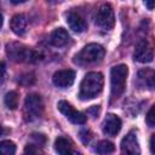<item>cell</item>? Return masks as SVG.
I'll return each instance as SVG.
<instances>
[{
	"mask_svg": "<svg viewBox=\"0 0 155 155\" xmlns=\"http://www.w3.org/2000/svg\"><path fill=\"white\" fill-rule=\"evenodd\" d=\"M103 84H104V79L101 73L98 71L87 73L80 84V91H79L80 99L86 101L94 98L97 94L102 92Z\"/></svg>",
	"mask_w": 155,
	"mask_h": 155,
	"instance_id": "obj_1",
	"label": "cell"
},
{
	"mask_svg": "<svg viewBox=\"0 0 155 155\" xmlns=\"http://www.w3.org/2000/svg\"><path fill=\"white\" fill-rule=\"evenodd\" d=\"M6 53L12 61L21 62V63H35L41 58V54L39 52L19 42L7 44Z\"/></svg>",
	"mask_w": 155,
	"mask_h": 155,
	"instance_id": "obj_2",
	"label": "cell"
},
{
	"mask_svg": "<svg viewBox=\"0 0 155 155\" xmlns=\"http://www.w3.org/2000/svg\"><path fill=\"white\" fill-rule=\"evenodd\" d=\"M128 68L126 64H119L110 70V94L111 98H119L126 87Z\"/></svg>",
	"mask_w": 155,
	"mask_h": 155,
	"instance_id": "obj_3",
	"label": "cell"
},
{
	"mask_svg": "<svg viewBox=\"0 0 155 155\" xmlns=\"http://www.w3.org/2000/svg\"><path fill=\"white\" fill-rule=\"evenodd\" d=\"M104 54L105 50L103 48V46L98 44H88L75 56V62L79 64H90L99 62L104 57Z\"/></svg>",
	"mask_w": 155,
	"mask_h": 155,
	"instance_id": "obj_4",
	"label": "cell"
},
{
	"mask_svg": "<svg viewBox=\"0 0 155 155\" xmlns=\"http://www.w3.org/2000/svg\"><path fill=\"white\" fill-rule=\"evenodd\" d=\"M42 111H44V103L41 97L36 93L28 94L24 101V109H23L24 119L27 121H34L42 115Z\"/></svg>",
	"mask_w": 155,
	"mask_h": 155,
	"instance_id": "obj_5",
	"label": "cell"
},
{
	"mask_svg": "<svg viewBox=\"0 0 155 155\" xmlns=\"http://www.w3.org/2000/svg\"><path fill=\"white\" fill-rule=\"evenodd\" d=\"M94 21L99 28L104 30H110L115 24V16H114V11L111 6L109 4L101 5L97 10Z\"/></svg>",
	"mask_w": 155,
	"mask_h": 155,
	"instance_id": "obj_6",
	"label": "cell"
},
{
	"mask_svg": "<svg viewBox=\"0 0 155 155\" xmlns=\"http://www.w3.org/2000/svg\"><path fill=\"white\" fill-rule=\"evenodd\" d=\"M57 108H58V110H59L70 122H73V124L84 125V124L86 122V120H87V117H86L82 113H80V111H78L76 109H74V107H73L70 103H68L67 101H59V102L57 103Z\"/></svg>",
	"mask_w": 155,
	"mask_h": 155,
	"instance_id": "obj_7",
	"label": "cell"
},
{
	"mask_svg": "<svg viewBox=\"0 0 155 155\" xmlns=\"http://www.w3.org/2000/svg\"><path fill=\"white\" fill-rule=\"evenodd\" d=\"M121 155H140V147L138 143L136 131H130L121 140Z\"/></svg>",
	"mask_w": 155,
	"mask_h": 155,
	"instance_id": "obj_8",
	"label": "cell"
},
{
	"mask_svg": "<svg viewBox=\"0 0 155 155\" xmlns=\"http://www.w3.org/2000/svg\"><path fill=\"white\" fill-rule=\"evenodd\" d=\"M133 56H134V59L140 62V63H149V62L153 61V58H154L153 48H151V46L149 45V42L145 39L140 40L137 44Z\"/></svg>",
	"mask_w": 155,
	"mask_h": 155,
	"instance_id": "obj_9",
	"label": "cell"
},
{
	"mask_svg": "<svg viewBox=\"0 0 155 155\" xmlns=\"http://www.w3.org/2000/svg\"><path fill=\"white\" fill-rule=\"evenodd\" d=\"M74 80H75V73L74 70H70V69L58 70L52 76L53 84L59 88H67L71 86L74 84Z\"/></svg>",
	"mask_w": 155,
	"mask_h": 155,
	"instance_id": "obj_10",
	"label": "cell"
},
{
	"mask_svg": "<svg viewBox=\"0 0 155 155\" xmlns=\"http://www.w3.org/2000/svg\"><path fill=\"white\" fill-rule=\"evenodd\" d=\"M121 120L115 114H108L107 117L103 121V132L107 136L114 137L116 136L121 130Z\"/></svg>",
	"mask_w": 155,
	"mask_h": 155,
	"instance_id": "obj_11",
	"label": "cell"
},
{
	"mask_svg": "<svg viewBox=\"0 0 155 155\" xmlns=\"http://www.w3.org/2000/svg\"><path fill=\"white\" fill-rule=\"evenodd\" d=\"M67 23L75 33H82L87 29V23L85 18L75 11H69L67 13Z\"/></svg>",
	"mask_w": 155,
	"mask_h": 155,
	"instance_id": "obj_12",
	"label": "cell"
},
{
	"mask_svg": "<svg viewBox=\"0 0 155 155\" xmlns=\"http://www.w3.org/2000/svg\"><path fill=\"white\" fill-rule=\"evenodd\" d=\"M54 149L58 155H81L80 151L74 149L71 142L64 137H58L54 140Z\"/></svg>",
	"mask_w": 155,
	"mask_h": 155,
	"instance_id": "obj_13",
	"label": "cell"
},
{
	"mask_svg": "<svg viewBox=\"0 0 155 155\" xmlns=\"http://www.w3.org/2000/svg\"><path fill=\"white\" fill-rule=\"evenodd\" d=\"M68 41H69V34L63 28L54 29L48 36V42L54 47H62V46L67 45Z\"/></svg>",
	"mask_w": 155,
	"mask_h": 155,
	"instance_id": "obj_14",
	"label": "cell"
},
{
	"mask_svg": "<svg viewBox=\"0 0 155 155\" xmlns=\"http://www.w3.org/2000/svg\"><path fill=\"white\" fill-rule=\"evenodd\" d=\"M27 17L23 13H17L12 17L11 22H10V27L12 29V31L17 35H24L25 30H27Z\"/></svg>",
	"mask_w": 155,
	"mask_h": 155,
	"instance_id": "obj_15",
	"label": "cell"
},
{
	"mask_svg": "<svg viewBox=\"0 0 155 155\" xmlns=\"http://www.w3.org/2000/svg\"><path fill=\"white\" fill-rule=\"evenodd\" d=\"M138 80L143 84V86H148L149 88L154 87V71L151 69H142L138 71Z\"/></svg>",
	"mask_w": 155,
	"mask_h": 155,
	"instance_id": "obj_16",
	"label": "cell"
},
{
	"mask_svg": "<svg viewBox=\"0 0 155 155\" xmlns=\"http://www.w3.org/2000/svg\"><path fill=\"white\" fill-rule=\"evenodd\" d=\"M114 150H115V145L109 140H101L97 143V145L94 148V151L101 155H109V154L114 153Z\"/></svg>",
	"mask_w": 155,
	"mask_h": 155,
	"instance_id": "obj_17",
	"label": "cell"
},
{
	"mask_svg": "<svg viewBox=\"0 0 155 155\" xmlns=\"http://www.w3.org/2000/svg\"><path fill=\"white\" fill-rule=\"evenodd\" d=\"M4 102H5V105L11 109V110H15L17 107H18V93L16 91H10L5 94V98H4Z\"/></svg>",
	"mask_w": 155,
	"mask_h": 155,
	"instance_id": "obj_18",
	"label": "cell"
},
{
	"mask_svg": "<svg viewBox=\"0 0 155 155\" xmlns=\"http://www.w3.org/2000/svg\"><path fill=\"white\" fill-rule=\"evenodd\" d=\"M16 154V144L11 140L0 142V155H15Z\"/></svg>",
	"mask_w": 155,
	"mask_h": 155,
	"instance_id": "obj_19",
	"label": "cell"
},
{
	"mask_svg": "<svg viewBox=\"0 0 155 155\" xmlns=\"http://www.w3.org/2000/svg\"><path fill=\"white\" fill-rule=\"evenodd\" d=\"M18 82L21 85H24V86H29V85H33L35 82V75L33 73H25L23 75L19 76L18 79Z\"/></svg>",
	"mask_w": 155,
	"mask_h": 155,
	"instance_id": "obj_20",
	"label": "cell"
},
{
	"mask_svg": "<svg viewBox=\"0 0 155 155\" xmlns=\"http://www.w3.org/2000/svg\"><path fill=\"white\" fill-rule=\"evenodd\" d=\"M79 137H80V139H81V142L84 144H88L91 142V139H92V133L88 130H82V131H80Z\"/></svg>",
	"mask_w": 155,
	"mask_h": 155,
	"instance_id": "obj_21",
	"label": "cell"
},
{
	"mask_svg": "<svg viewBox=\"0 0 155 155\" xmlns=\"http://www.w3.org/2000/svg\"><path fill=\"white\" fill-rule=\"evenodd\" d=\"M31 139L34 140L35 145L42 147V145L46 143V137H45L44 134H41V133H33V134H31Z\"/></svg>",
	"mask_w": 155,
	"mask_h": 155,
	"instance_id": "obj_22",
	"label": "cell"
},
{
	"mask_svg": "<svg viewBox=\"0 0 155 155\" xmlns=\"http://www.w3.org/2000/svg\"><path fill=\"white\" fill-rule=\"evenodd\" d=\"M23 155H41V154L38 151V149H36L35 145L28 144V145L25 147V149H24V154H23Z\"/></svg>",
	"mask_w": 155,
	"mask_h": 155,
	"instance_id": "obj_23",
	"label": "cell"
},
{
	"mask_svg": "<svg viewBox=\"0 0 155 155\" xmlns=\"http://www.w3.org/2000/svg\"><path fill=\"white\" fill-rule=\"evenodd\" d=\"M147 124L149 127H154V105L149 109L147 114Z\"/></svg>",
	"mask_w": 155,
	"mask_h": 155,
	"instance_id": "obj_24",
	"label": "cell"
},
{
	"mask_svg": "<svg viewBox=\"0 0 155 155\" xmlns=\"http://www.w3.org/2000/svg\"><path fill=\"white\" fill-rule=\"evenodd\" d=\"M87 113L91 114L93 117H96V116L98 115V113H99V108H98V107H92V108H90V109L87 110Z\"/></svg>",
	"mask_w": 155,
	"mask_h": 155,
	"instance_id": "obj_25",
	"label": "cell"
},
{
	"mask_svg": "<svg viewBox=\"0 0 155 155\" xmlns=\"http://www.w3.org/2000/svg\"><path fill=\"white\" fill-rule=\"evenodd\" d=\"M5 69H6V65L4 62H0V80L2 79L4 74H5Z\"/></svg>",
	"mask_w": 155,
	"mask_h": 155,
	"instance_id": "obj_26",
	"label": "cell"
},
{
	"mask_svg": "<svg viewBox=\"0 0 155 155\" xmlns=\"http://www.w3.org/2000/svg\"><path fill=\"white\" fill-rule=\"evenodd\" d=\"M154 138H155V134H153L151 138H150V151H151V154L155 153V150H154Z\"/></svg>",
	"mask_w": 155,
	"mask_h": 155,
	"instance_id": "obj_27",
	"label": "cell"
},
{
	"mask_svg": "<svg viewBox=\"0 0 155 155\" xmlns=\"http://www.w3.org/2000/svg\"><path fill=\"white\" fill-rule=\"evenodd\" d=\"M144 5H145V6H147V7L149 8V10H153L154 2H153V1H145V2H144Z\"/></svg>",
	"mask_w": 155,
	"mask_h": 155,
	"instance_id": "obj_28",
	"label": "cell"
},
{
	"mask_svg": "<svg viewBox=\"0 0 155 155\" xmlns=\"http://www.w3.org/2000/svg\"><path fill=\"white\" fill-rule=\"evenodd\" d=\"M1 27H2V15L0 13V29H1Z\"/></svg>",
	"mask_w": 155,
	"mask_h": 155,
	"instance_id": "obj_29",
	"label": "cell"
},
{
	"mask_svg": "<svg viewBox=\"0 0 155 155\" xmlns=\"http://www.w3.org/2000/svg\"><path fill=\"white\" fill-rule=\"evenodd\" d=\"M2 133H4V128H2V126L0 125V136H1Z\"/></svg>",
	"mask_w": 155,
	"mask_h": 155,
	"instance_id": "obj_30",
	"label": "cell"
}]
</instances>
